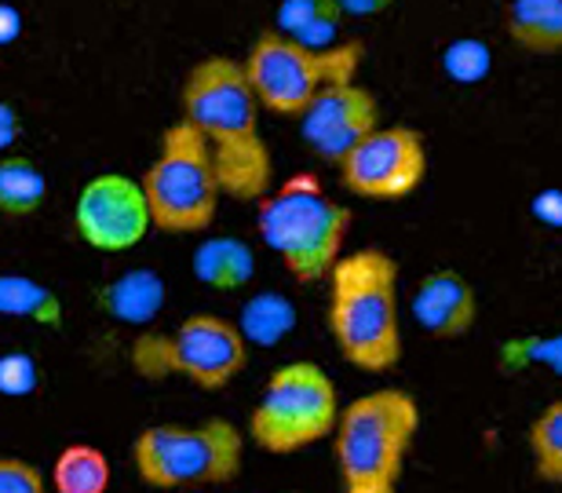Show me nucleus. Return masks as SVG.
Wrapping results in <instances>:
<instances>
[{
	"instance_id": "f257e3e1",
	"label": "nucleus",
	"mask_w": 562,
	"mask_h": 493,
	"mask_svg": "<svg viewBox=\"0 0 562 493\" xmlns=\"http://www.w3.org/2000/svg\"><path fill=\"white\" fill-rule=\"evenodd\" d=\"M183 121L209 143L220 190L234 201H256L274 187V158L260 132V103L245 81L241 59L209 55L190 66L179 88Z\"/></svg>"
},
{
	"instance_id": "f03ea898",
	"label": "nucleus",
	"mask_w": 562,
	"mask_h": 493,
	"mask_svg": "<svg viewBox=\"0 0 562 493\" xmlns=\"http://www.w3.org/2000/svg\"><path fill=\"white\" fill-rule=\"evenodd\" d=\"M325 326L347 366L362 373H391L402 362L398 260L384 249L340 253L329 267Z\"/></svg>"
},
{
	"instance_id": "7ed1b4c3",
	"label": "nucleus",
	"mask_w": 562,
	"mask_h": 493,
	"mask_svg": "<svg viewBox=\"0 0 562 493\" xmlns=\"http://www.w3.org/2000/svg\"><path fill=\"white\" fill-rule=\"evenodd\" d=\"M420 432V402L402 388H376L347 402L333 424V457L344 493H398Z\"/></svg>"
},
{
	"instance_id": "20e7f679",
	"label": "nucleus",
	"mask_w": 562,
	"mask_h": 493,
	"mask_svg": "<svg viewBox=\"0 0 562 493\" xmlns=\"http://www.w3.org/2000/svg\"><path fill=\"white\" fill-rule=\"evenodd\" d=\"M252 205L260 238L300 285H314L329 274L355 223V212L325 194L314 172L285 179Z\"/></svg>"
},
{
	"instance_id": "39448f33",
	"label": "nucleus",
	"mask_w": 562,
	"mask_h": 493,
	"mask_svg": "<svg viewBox=\"0 0 562 493\" xmlns=\"http://www.w3.org/2000/svg\"><path fill=\"white\" fill-rule=\"evenodd\" d=\"M362 59L366 41H336L329 48H307L278 30H263L245 52L241 70L260 110L296 121L322 88L355 81Z\"/></svg>"
},
{
	"instance_id": "423d86ee",
	"label": "nucleus",
	"mask_w": 562,
	"mask_h": 493,
	"mask_svg": "<svg viewBox=\"0 0 562 493\" xmlns=\"http://www.w3.org/2000/svg\"><path fill=\"white\" fill-rule=\"evenodd\" d=\"M139 483L154 490L227 486L245 468V435L238 424L209 417L201 424H154L132 442Z\"/></svg>"
},
{
	"instance_id": "0eeeda50",
	"label": "nucleus",
	"mask_w": 562,
	"mask_h": 493,
	"mask_svg": "<svg viewBox=\"0 0 562 493\" xmlns=\"http://www.w3.org/2000/svg\"><path fill=\"white\" fill-rule=\"evenodd\" d=\"M150 227L161 234H205L220 216V176L209 143L183 117L161 132V147L139 176Z\"/></svg>"
},
{
	"instance_id": "6e6552de",
	"label": "nucleus",
	"mask_w": 562,
	"mask_h": 493,
	"mask_svg": "<svg viewBox=\"0 0 562 493\" xmlns=\"http://www.w3.org/2000/svg\"><path fill=\"white\" fill-rule=\"evenodd\" d=\"M132 369L143 380L183 377L201 391H223L249 366V344L231 318L190 315L172 333H139L128 351Z\"/></svg>"
},
{
	"instance_id": "1a4fd4ad",
	"label": "nucleus",
	"mask_w": 562,
	"mask_h": 493,
	"mask_svg": "<svg viewBox=\"0 0 562 493\" xmlns=\"http://www.w3.org/2000/svg\"><path fill=\"white\" fill-rule=\"evenodd\" d=\"M336 413H340V395L333 377L318 362L296 358L278 366L267 380L260 402L249 413V439L274 457L300 453L329 439Z\"/></svg>"
},
{
	"instance_id": "9d476101",
	"label": "nucleus",
	"mask_w": 562,
	"mask_h": 493,
	"mask_svg": "<svg viewBox=\"0 0 562 493\" xmlns=\"http://www.w3.org/2000/svg\"><path fill=\"white\" fill-rule=\"evenodd\" d=\"M336 168H340V187L347 194L366 201H402L427 179L424 132L380 121Z\"/></svg>"
},
{
	"instance_id": "9b49d317",
	"label": "nucleus",
	"mask_w": 562,
	"mask_h": 493,
	"mask_svg": "<svg viewBox=\"0 0 562 493\" xmlns=\"http://www.w3.org/2000/svg\"><path fill=\"white\" fill-rule=\"evenodd\" d=\"M74 231L95 253H128L150 234L139 179L103 172L92 176L74 201Z\"/></svg>"
},
{
	"instance_id": "f8f14e48",
	"label": "nucleus",
	"mask_w": 562,
	"mask_h": 493,
	"mask_svg": "<svg viewBox=\"0 0 562 493\" xmlns=\"http://www.w3.org/2000/svg\"><path fill=\"white\" fill-rule=\"evenodd\" d=\"M380 117H384L380 114V99L366 85H358L355 77V81H336L329 88H322L303 107V114L296 121H300V136L314 158L325 165H340L347 158V150L380 125Z\"/></svg>"
},
{
	"instance_id": "ddd939ff",
	"label": "nucleus",
	"mask_w": 562,
	"mask_h": 493,
	"mask_svg": "<svg viewBox=\"0 0 562 493\" xmlns=\"http://www.w3.org/2000/svg\"><path fill=\"white\" fill-rule=\"evenodd\" d=\"M413 318L431 340H457V336L475 329L479 322L475 285L453 267L427 271L413 293Z\"/></svg>"
},
{
	"instance_id": "4468645a",
	"label": "nucleus",
	"mask_w": 562,
	"mask_h": 493,
	"mask_svg": "<svg viewBox=\"0 0 562 493\" xmlns=\"http://www.w3.org/2000/svg\"><path fill=\"white\" fill-rule=\"evenodd\" d=\"M504 26L515 48L555 59L562 52V0H512Z\"/></svg>"
},
{
	"instance_id": "2eb2a0df",
	"label": "nucleus",
	"mask_w": 562,
	"mask_h": 493,
	"mask_svg": "<svg viewBox=\"0 0 562 493\" xmlns=\"http://www.w3.org/2000/svg\"><path fill=\"white\" fill-rule=\"evenodd\" d=\"M194 278L205 289L216 293H238L252 282L256 274V256L241 238H205L194 249Z\"/></svg>"
},
{
	"instance_id": "dca6fc26",
	"label": "nucleus",
	"mask_w": 562,
	"mask_h": 493,
	"mask_svg": "<svg viewBox=\"0 0 562 493\" xmlns=\"http://www.w3.org/2000/svg\"><path fill=\"white\" fill-rule=\"evenodd\" d=\"M99 307L114 322L128 326H146L165 307V282L154 271H125L114 282L99 289Z\"/></svg>"
},
{
	"instance_id": "f3484780",
	"label": "nucleus",
	"mask_w": 562,
	"mask_h": 493,
	"mask_svg": "<svg viewBox=\"0 0 562 493\" xmlns=\"http://www.w3.org/2000/svg\"><path fill=\"white\" fill-rule=\"evenodd\" d=\"M0 315L26 318L41 329H63L66 307L52 285L30 274H0Z\"/></svg>"
},
{
	"instance_id": "a211bd4d",
	"label": "nucleus",
	"mask_w": 562,
	"mask_h": 493,
	"mask_svg": "<svg viewBox=\"0 0 562 493\" xmlns=\"http://www.w3.org/2000/svg\"><path fill=\"white\" fill-rule=\"evenodd\" d=\"M48 201V176L26 154H0V216L26 220Z\"/></svg>"
},
{
	"instance_id": "6ab92c4d",
	"label": "nucleus",
	"mask_w": 562,
	"mask_h": 493,
	"mask_svg": "<svg viewBox=\"0 0 562 493\" xmlns=\"http://www.w3.org/2000/svg\"><path fill=\"white\" fill-rule=\"evenodd\" d=\"M114 468L99 446L70 442L63 446L52 464V490L55 493H106Z\"/></svg>"
},
{
	"instance_id": "aec40b11",
	"label": "nucleus",
	"mask_w": 562,
	"mask_h": 493,
	"mask_svg": "<svg viewBox=\"0 0 562 493\" xmlns=\"http://www.w3.org/2000/svg\"><path fill=\"white\" fill-rule=\"evenodd\" d=\"M526 442H530L537 479L548 486H559L562 483V402L559 399L548 402L537 413L530 432H526Z\"/></svg>"
},
{
	"instance_id": "412c9836",
	"label": "nucleus",
	"mask_w": 562,
	"mask_h": 493,
	"mask_svg": "<svg viewBox=\"0 0 562 493\" xmlns=\"http://www.w3.org/2000/svg\"><path fill=\"white\" fill-rule=\"evenodd\" d=\"M234 326L245 336V344H278L296 326V307L281 293H260L245 304L241 322H234Z\"/></svg>"
},
{
	"instance_id": "4be33fe9",
	"label": "nucleus",
	"mask_w": 562,
	"mask_h": 493,
	"mask_svg": "<svg viewBox=\"0 0 562 493\" xmlns=\"http://www.w3.org/2000/svg\"><path fill=\"white\" fill-rule=\"evenodd\" d=\"M446 74L460 85H475L490 74V48L482 41H457L442 52Z\"/></svg>"
},
{
	"instance_id": "5701e85b",
	"label": "nucleus",
	"mask_w": 562,
	"mask_h": 493,
	"mask_svg": "<svg viewBox=\"0 0 562 493\" xmlns=\"http://www.w3.org/2000/svg\"><path fill=\"white\" fill-rule=\"evenodd\" d=\"M41 388V366L30 351H8L0 355V395L4 399H26Z\"/></svg>"
},
{
	"instance_id": "b1692460",
	"label": "nucleus",
	"mask_w": 562,
	"mask_h": 493,
	"mask_svg": "<svg viewBox=\"0 0 562 493\" xmlns=\"http://www.w3.org/2000/svg\"><path fill=\"white\" fill-rule=\"evenodd\" d=\"M0 493H48L41 468L22 457H0Z\"/></svg>"
},
{
	"instance_id": "393cba45",
	"label": "nucleus",
	"mask_w": 562,
	"mask_h": 493,
	"mask_svg": "<svg viewBox=\"0 0 562 493\" xmlns=\"http://www.w3.org/2000/svg\"><path fill=\"white\" fill-rule=\"evenodd\" d=\"M336 0H281L278 8V33L285 37H296V33L307 26L311 19H318L325 8H333Z\"/></svg>"
},
{
	"instance_id": "a878e982",
	"label": "nucleus",
	"mask_w": 562,
	"mask_h": 493,
	"mask_svg": "<svg viewBox=\"0 0 562 493\" xmlns=\"http://www.w3.org/2000/svg\"><path fill=\"white\" fill-rule=\"evenodd\" d=\"M530 212L544 223V227H555L559 231L562 227V190L548 187V190H541V194H533Z\"/></svg>"
},
{
	"instance_id": "bb28decb",
	"label": "nucleus",
	"mask_w": 562,
	"mask_h": 493,
	"mask_svg": "<svg viewBox=\"0 0 562 493\" xmlns=\"http://www.w3.org/2000/svg\"><path fill=\"white\" fill-rule=\"evenodd\" d=\"M395 0H336V8L344 15H376V11H387Z\"/></svg>"
},
{
	"instance_id": "cd10ccee",
	"label": "nucleus",
	"mask_w": 562,
	"mask_h": 493,
	"mask_svg": "<svg viewBox=\"0 0 562 493\" xmlns=\"http://www.w3.org/2000/svg\"><path fill=\"white\" fill-rule=\"evenodd\" d=\"M19 30H22V19H19V11L11 8V4H0V44H11L19 37Z\"/></svg>"
},
{
	"instance_id": "c85d7f7f",
	"label": "nucleus",
	"mask_w": 562,
	"mask_h": 493,
	"mask_svg": "<svg viewBox=\"0 0 562 493\" xmlns=\"http://www.w3.org/2000/svg\"><path fill=\"white\" fill-rule=\"evenodd\" d=\"M19 125H0V154H8L19 143Z\"/></svg>"
},
{
	"instance_id": "c756f323",
	"label": "nucleus",
	"mask_w": 562,
	"mask_h": 493,
	"mask_svg": "<svg viewBox=\"0 0 562 493\" xmlns=\"http://www.w3.org/2000/svg\"><path fill=\"white\" fill-rule=\"evenodd\" d=\"M0 125H19V114L8 103H0Z\"/></svg>"
},
{
	"instance_id": "7c9ffc66",
	"label": "nucleus",
	"mask_w": 562,
	"mask_h": 493,
	"mask_svg": "<svg viewBox=\"0 0 562 493\" xmlns=\"http://www.w3.org/2000/svg\"><path fill=\"white\" fill-rule=\"evenodd\" d=\"M179 493H201V490H179Z\"/></svg>"
}]
</instances>
